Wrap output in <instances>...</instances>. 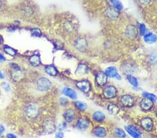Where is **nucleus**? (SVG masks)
I'll use <instances>...</instances> for the list:
<instances>
[{
	"label": "nucleus",
	"mask_w": 157,
	"mask_h": 138,
	"mask_svg": "<svg viewBox=\"0 0 157 138\" xmlns=\"http://www.w3.org/2000/svg\"><path fill=\"white\" fill-rule=\"evenodd\" d=\"M0 79H1V80L4 79V75L3 73L1 72V71H0Z\"/></svg>",
	"instance_id": "43"
},
{
	"label": "nucleus",
	"mask_w": 157,
	"mask_h": 138,
	"mask_svg": "<svg viewBox=\"0 0 157 138\" xmlns=\"http://www.w3.org/2000/svg\"><path fill=\"white\" fill-rule=\"evenodd\" d=\"M126 79L129 83L131 84L133 86H134V87H138L139 83H138V79L136 78V77L132 75H128L126 76Z\"/></svg>",
	"instance_id": "26"
},
{
	"label": "nucleus",
	"mask_w": 157,
	"mask_h": 138,
	"mask_svg": "<svg viewBox=\"0 0 157 138\" xmlns=\"http://www.w3.org/2000/svg\"><path fill=\"white\" fill-rule=\"evenodd\" d=\"M114 135L115 137L118 138H126V134L124 130H123L121 128H116L114 131Z\"/></svg>",
	"instance_id": "29"
},
{
	"label": "nucleus",
	"mask_w": 157,
	"mask_h": 138,
	"mask_svg": "<svg viewBox=\"0 0 157 138\" xmlns=\"http://www.w3.org/2000/svg\"><path fill=\"white\" fill-rule=\"evenodd\" d=\"M154 103L149 100V99L143 98L140 101V106L141 108V109L143 110L144 111H149V110H150L153 108Z\"/></svg>",
	"instance_id": "14"
},
{
	"label": "nucleus",
	"mask_w": 157,
	"mask_h": 138,
	"mask_svg": "<svg viewBox=\"0 0 157 138\" xmlns=\"http://www.w3.org/2000/svg\"><path fill=\"white\" fill-rule=\"evenodd\" d=\"M144 40L148 44H154L157 42V36L152 32H148L143 36Z\"/></svg>",
	"instance_id": "20"
},
{
	"label": "nucleus",
	"mask_w": 157,
	"mask_h": 138,
	"mask_svg": "<svg viewBox=\"0 0 157 138\" xmlns=\"http://www.w3.org/2000/svg\"><path fill=\"white\" fill-rule=\"evenodd\" d=\"M75 112L73 109H66L63 114V117L67 123H71L75 119Z\"/></svg>",
	"instance_id": "13"
},
{
	"label": "nucleus",
	"mask_w": 157,
	"mask_h": 138,
	"mask_svg": "<svg viewBox=\"0 0 157 138\" xmlns=\"http://www.w3.org/2000/svg\"><path fill=\"white\" fill-rule=\"evenodd\" d=\"M45 71L47 74L50 76H56L57 75V70L54 65H47L45 66Z\"/></svg>",
	"instance_id": "24"
},
{
	"label": "nucleus",
	"mask_w": 157,
	"mask_h": 138,
	"mask_svg": "<svg viewBox=\"0 0 157 138\" xmlns=\"http://www.w3.org/2000/svg\"><path fill=\"white\" fill-rule=\"evenodd\" d=\"M1 87H2V89L4 90L6 92H9L11 91V86L10 84H9V83H7V82H4L1 83Z\"/></svg>",
	"instance_id": "34"
},
{
	"label": "nucleus",
	"mask_w": 157,
	"mask_h": 138,
	"mask_svg": "<svg viewBox=\"0 0 157 138\" xmlns=\"http://www.w3.org/2000/svg\"><path fill=\"white\" fill-rule=\"evenodd\" d=\"M1 1L0 0V8H1Z\"/></svg>",
	"instance_id": "45"
},
{
	"label": "nucleus",
	"mask_w": 157,
	"mask_h": 138,
	"mask_svg": "<svg viewBox=\"0 0 157 138\" xmlns=\"http://www.w3.org/2000/svg\"><path fill=\"white\" fill-rule=\"evenodd\" d=\"M29 63L32 66H34V67H36V66H38L40 64V57L38 56V54H34L32 55L30 58H29Z\"/></svg>",
	"instance_id": "25"
},
{
	"label": "nucleus",
	"mask_w": 157,
	"mask_h": 138,
	"mask_svg": "<svg viewBox=\"0 0 157 138\" xmlns=\"http://www.w3.org/2000/svg\"><path fill=\"white\" fill-rule=\"evenodd\" d=\"M156 116H157V112H156Z\"/></svg>",
	"instance_id": "47"
},
{
	"label": "nucleus",
	"mask_w": 157,
	"mask_h": 138,
	"mask_svg": "<svg viewBox=\"0 0 157 138\" xmlns=\"http://www.w3.org/2000/svg\"><path fill=\"white\" fill-rule=\"evenodd\" d=\"M62 93L66 97H68V98L73 99V100L76 99L77 97V92L75 91L74 89L70 87H64L62 90Z\"/></svg>",
	"instance_id": "18"
},
{
	"label": "nucleus",
	"mask_w": 157,
	"mask_h": 138,
	"mask_svg": "<svg viewBox=\"0 0 157 138\" xmlns=\"http://www.w3.org/2000/svg\"><path fill=\"white\" fill-rule=\"evenodd\" d=\"M114 8L117 9L118 11H121L124 8V5L119 0H109Z\"/></svg>",
	"instance_id": "28"
},
{
	"label": "nucleus",
	"mask_w": 157,
	"mask_h": 138,
	"mask_svg": "<svg viewBox=\"0 0 157 138\" xmlns=\"http://www.w3.org/2000/svg\"><path fill=\"white\" fill-rule=\"evenodd\" d=\"M5 132V128L1 124H0V135H1Z\"/></svg>",
	"instance_id": "41"
},
{
	"label": "nucleus",
	"mask_w": 157,
	"mask_h": 138,
	"mask_svg": "<svg viewBox=\"0 0 157 138\" xmlns=\"http://www.w3.org/2000/svg\"><path fill=\"white\" fill-rule=\"evenodd\" d=\"M6 61V58L4 57V56L2 54L0 53V62H5Z\"/></svg>",
	"instance_id": "42"
},
{
	"label": "nucleus",
	"mask_w": 157,
	"mask_h": 138,
	"mask_svg": "<svg viewBox=\"0 0 157 138\" xmlns=\"http://www.w3.org/2000/svg\"><path fill=\"white\" fill-rule=\"evenodd\" d=\"M92 119H93L94 121H95L96 122H103V121L106 119V115H105V114L103 113V112L97 110V111L94 112L93 115H92Z\"/></svg>",
	"instance_id": "21"
},
{
	"label": "nucleus",
	"mask_w": 157,
	"mask_h": 138,
	"mask_svg": "<svg viewBox=\"0 0 157 138\" xmlns=\"http://www.w3.org/2000/svg\"><path fill=\"white\" fill-rule=\"evenodd\" d=\"M151 0H139L140 4H142L143 5L149 4L151 2Z\"/></svg>",
	"instance_id": "39"
},
{
	"label": "nucleus",
	"mask_w": 157,
	"mask_h": 138,
	"mask_svg": "<svg viewBox=\"0 0 157 138\" xmlns=\"http://www.w3.org/2000/svg\"><path fill=\"white\" fill-rule=\"evenodd\" d=\"M105 73L106 75L110 78H114L116 79L117 80H121V77L119 75V72H118V70L115 66H110L108 67L107 69L105 70Z\"/></svg>",
	"instance_id": "5"
},
{
	"label": "nucleus",
	"mask_w": 157,
	"mask_h": 138,
	"mask_svg": "<svg viewBox=\"0 0 157 138\" xmlns=\"http://www.w3.org/2000/svg\"><path fill=\"white\" fill-rule=\"evenodd\" d=\"M76 87L82 93H87L91 90V83L87 80H81L77 81L75 84Z\"/></svg>",
	"instance_id": "4"
},
{
	"label": "nucleus",
	"mask_w": 157,
	"mask_h": 138,
	"mask_svg": "<svg viewBox=\"0 0 157 138\" xmlns=\"http://www.w3.org/2000/svg\"><path fill=\"white\" fill-rule=\"evenodd\" d=\"M4 50L5 53H6L7 54L9 55V56L13 57V56H15V55H16V54H17V51H16V50L12 48V47H9V46H8V45L4 46Z\"/></svg>",
	"instance_id": "31"
},
{
	"label": "nucleus",
	"mask_w": 157,
	"mask_h": 138,
	"mask_svg": "<svg viewBox=\"0 0 157 138\" xmlns=\"http://www.w3.org/2000/svg\"><path fill=\"white\" fill-rule=\"evenodd\" d=\"M52 83L50 81L49 79L44 78V77H42V78H40L36 82V86H37V89L39 90V91H45L48 90L51 87Z\"/></svg>",
	"instance_id": "2"
},
{
	"label": "nucleus",
	"mask_w": 157,
	"mask_h": 138,
	"mask_svg": "<svg viewBox=\"0 0 157 138\" xmlns=\"http://www.w3.org/2000/svg\"><path fill=\"white\" fill-rule=\"evenodd\" d=\"M106 16L110 19L116 20L119 18V12L117 9L114 8L113 6H110L106 9Z\"/></svg>",
	"instance_id": "16"
},
{
	"label": "nucleus",
	"mask_w": 157,
	"mask_h": 138,
	"mask_svg": "<svg viewBox=\"0 0 157 138\" xmlns=\"http://www.w3.org/2000/svg\"><path fill=\"white\" fill-rule=\"evenodd\" d=\"M60 104L61 106H66L69 104V100H68L67 98H64V97H62V98L60 99Z\"/></svg>",
	"instance_id": "35"
},
{
	"label": "nucleus",
	"mask_w": 157,
	"mask_h": 138,
	"mask_svg": "<svg viewBox=\"0 0 157 138\" xmlns=\"http://www.w3.org/2000/svg\"><path fill=\"white\" fill-rule=\"evenodd\" d=\"M26 116L30 119H34L37 117L39 114V108L35 104H29L25 109Z\"/></svg>",
	"instance_id": "1"
},
{
	"label": "nucleus",
	"mask_w": 157,
	"mask_h": 138,
	"mask_svg": "<svg viewBox=\"0 0 157 138\" xmlns=\"http://www.w3.org/2000/svg\"><path fill=\"white\" fill-rule=\"evenodd\" d=\"M75 47L77 50L83 52L87 48V41L84 37H79L75 41Z\"/></svg>",
	"instance_id": "11"
},
{
	"label": "nucleus",
	"mask_w": 157,
	"mask_h": 138,
	"mask_svg": "<svg viewBox=\"0 0 157 138\" xmlns=\"http://www.w3.org/2000/svg\"><path fill=\"white\" fill-rule=\"evenodd\" d=\"M1 38H0V45H1Z\"/></svg>",
	"instance_id": "46"
},
{
	"label": "nucleus",
	"mask_w": 157,
	"mask_h": 138,
	"mask_svg": "<svg viewBox=\"0 0 157 138\" xmlns=\"http://www.w3.org/2000/svg\"><path fill=\"white\" fill-rule=\"evenodd\" d=\"M11 77L13 80L15 81H20L23 78L24 74L21 69L12 70Z\"/></svg>",
	"instance_id": "23"
},
{
	"label": "nucleus",
	"mask_w": 157,
	"mask_h": 138,
	"mask_svg": "<svg viewBox=\"0 0 157 138\" xmlns=\"http://www.w3.org/2000/svg\"><path fill=\"white\" fill-rule=\"evenodd\" d=\"M66 128V122H62L61 124L58 126V130L59 131L62 132V130H64Z\"/></svg>",
	"instance_id": "37"
},
{
	"label": "nucleus",
	"mask_w": 157,
	"mask_h": 138,
	"mask_svg": "<svg viewBox=\"0 0 157 138\" xmlns=\"http://www.w3.org/2000/svg\"><path fill=\"white\" fill-rule=\"evenodd\" d=\"M6 138H17V136L13 133H8L6 135Z\"/></svg>",
	"instance_id": "40"
},
{
	"label": "nucleus",
	"mask_w": 157,
	"mask_h": 138,
	"mask_svg": "<svg viewBox=\"0 0 157 138\" xmlns=\"http://www.w3.org/2000/svg\"><path fill=\"white\" fill-rule=\"evenodd\" d=\"M64 133H63L62 132L59 131L57 133H56V135H55V138H64Z\"/></svg>",
	"instance_id": "38"
},
{
	"label": "nucleus",
	"mask_w": 157,
	"mask_h": 138,
	"mask_svg": "<svg viewBox=\"0 0 157 138\" xmlns=\"http://www.w3.org/2000/svg\"><path fill=\"white\" fill-rule=\"evenodd\" d=\"M75 108H77L79 110L82 112H85L87 108V105L85 103L82 102V101L80 100H77L75 102Z\"/></svg>",
	"instance_id": "27"
},
{
	"label": "nucleus",
	"mask_w": 157,
	"mask_h": 138,
	"mask_svg": "<svg viewBox=\"0 0 157 138\" xmlns=\"http://www.w3.org/2000/svg\"><path fill=\"white\" fill-rule=\"evenodd\" d=\"M149 63L152 65H155L157 64V53L156 52H153L151 54H149Z\"/></svg>",
	"instance_id": "32"
},
{
	"label": "nucleus",
	"mask_w": 157,
	"mask_h": 138,
	"mask_svg": "<svg viewBox=\"0 0 157 138\" xmlns=\"http://www.w3.org/2000/svg\"><path fill=\"white\" fill-rule=\"evenodd\" d=\"M120 102H121V104L125 108H131L135 103V98L131 95L125 94L121 97Z\"/></svg>",
	"instance_id": "6"
},
{
	"label": "nucleus",
	"mask_w": 157,
	"mask_h": 138,
	"mask_svg": "<svg viewBox=\"0 0 157 138\" xmlns=\"http://www.w3.org/2000/svg\"><path fill=\"white\" fill-rule=\"evenodd\" d=\"M31 34H32L33 36H36V37H40V36H41V32H40L39 29H32V30H31Z\"/></svg>",
	"instance_id": "36"
},
{
	"label": "nucleus",
	"mask_w": 157,
	"mask_h": 138,
	"mask_svg": "<svg viewBox=\"0 0 157 138\" xmlns=\"http://www.w3.org/2000/svg\"><path fill=\"white\" fill-rule=\"evenodd\" d=\"M90 126V121L87 118L81 117L76 121V127L80 130H85Z\"/></svg>",
	"instance_id": "12"
},
{
	"label": "nucleus",
	"mask_w": 157,
	"mask_h": 138,
	"mask_svg": "<svg viewBox=\"0 0 157 138\" xmlns=\"http://www.w3.org/2000/svg\"><path fill=\"white\" fill-rule=\"evenodd\" d=\"M108 81V76L104 72H99L96 75L95 82L97 86H105Z\"/></svg>",
	"instance_id": "10"
},
{
	"label": "nucleus",
	"mask_w": 157,
	"mask_h": 138,
	"mask_svg": "<svg viewBox=\"0 0 157 138\" xmlns=\"http://www.w3.org/2000/svg\"><path fill=\"white\" fill-rule=\"evenodd\" d=\"M138 31H139L140 34L143 36L147 33V27H146L145 25H144L143 23H139V25H138Z\"/></svg>",
	"instance_id": "33"
},
{
	"label": "nucleus",
	"mask_w": 157,
	"mask_h": 138,
	"mask_svg": "<svg viewBox=\"0 0 157 138\" xmlns=\"http://www.w3.org/2000/svg\"><path fill=\"white\" fill-rule=\"evenodd\" d=\"M93 134L95 137L103 138L107 135V130L102 126H97L93 129Z\"/></svg>",
	"instance_id": "19"
},
{
	"label": "nucleus",
	"mask_w": 157,
	"mask_h": 138,
	"mask_svg": "<svg viewBox=\"0 0 157 138\" xmlns=\"http://www.w3.org/2000/svg\"><path fill=\"white\" fill-rule=\"evenodd\" d=\"M107 109H108V112L111 115H117L120 111L119 107L117 104L114 103L109 104L107 107Z\"/></svg>",
	"instance_id": "22"
},
{
	"label": "nucleus",
	"mask_w": 157,
	"mask_h": 138,
	"mask_svg": "<svg viewBox=\"0 0 157 138\" xmlns=\"http://www.w3.org/2000/svg\"><path fill=\"white\" fill-rule=\"evenodd\" d=\"M0 138H6V137H4V136H3L2 135H0Z\"/></svg>",
	"instance_id": "44"
},
{
	"label": "nucleus",
	"mask_w": 157,
	"mask_h": 138,
	"mask_svg": "<svg viewBox=\"0 0 157 138\" xmlns=\"http://www.w3.org/2000/svg\"><path fill=\"white\" fill-rule=\"evenodd\" d=\"M138 34V29L137 27L133 25H129L128 27H126L125 31V34L126 36L128 37L129 39L134 40L137 37Z\"/></svg>",
	"instance_id": "9"
},
{
	"label": "nucleus",
	"mask_w": 157,
	"mask_h": 138,
	"mask_svg": "<svg viewBox=\"0 0 157 138\" xmlns=\"http://www.w3.org/2000/svg\"><path fill=\"white\" fill-rule=\"evenodd\" d=\"M143 96L144 98L149 99V100H151L154 103H155L157 100V96L156 95H154V93H149V92L144 91L143 93Z\"/></svg>",
	"instance_id": "30"
},
{
	"label": "nucleus",
	"mask_w": 157,
	"mask_h": 138,
	"mask_svg": "<svg viewBox=\"0 0 157 138\" xmlns=\"http://www.w3.org/2000/svg\"><path fill=\"white\" fill-rule=\"evenodd\" d=\"M89 70L88 66H87V64L84 63H80L77 65V67L75 71V73L77 75H80V76H83V75H86L89 73Z\"/></svg>",
	"instance_id": "17"
},
{
	"label": "nucleus",
	"mask_w": 157,
	"mask_h": 138,
	"mask_svg": "<svg viewBox=\"0 0 157 138\" xmlns=\"http://www.w3.org/2000/svg\"><path fill=\"white\" fill-rule=\"evenodd\" d=\"M125 130L133 138H140L141 134L136 127L133 126H125Z\"/></svg>",
	"instance_id": "15"
},
{
	"label": "nucleus",
	"mask_w": 157,
	"mask_h": 138,
	"mask_svg": "<svg viewBox=\"0 0 157 138\" xmlns=\"http://www.w3.org/2000/svg\"><path fill=\"white\" fill-rule=\"evenodd\" d=\"M140 126L146 131L150 132L154 128V121L149 117H145L140 120Z\"/></svg>",
	"instance_id": "8"
},
{
	"label": "nucleus",
	"mask_w": 157,
	"mask_h": 138,
	"mask_svg": "<svg viewBox=\"0 0 157 138\" xmlns=\"http://www.w3.org/2000/svg\"><path fill=\"white\" fill-rule=\"evenodd\" d=\"M104 96L108 99H112L117 97L118 91L117 88L113 85H108L106 86L103 90Z\"/></svg>",
	"instance_id": "3"
},
{
	"label": "nucleus",
	"mask_w": 157,
	"mask_h": 138,
	"mask_svg": "<svg viewBox=\"0 0 157 138\" xmlns=\"http://www.w3.org/2000/svg\"><path fill=\"white\" fill-rule=\"evenodd\" d=\"M43 128L44 132L47 134H53L55 132L57 127L55 126L54 121L51 119H47L44 121L43 124Z\"/></svg>",
	"instance_id": "7"
}]
</instances>
